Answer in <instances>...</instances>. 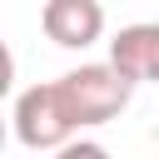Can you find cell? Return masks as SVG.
Listing matches in <instances>:
<instances>
[{
  "label": "cell",
  "instance_id": "1",
  "mask_svg": "<svg viewBox=\"0 0 159 159\" xmlns=\"http://www.w3.org/2000/svg\"><path fill=\"white\" fill-rule=\"evenodd\" d=\"M10 124H15V139L25 149H65L80 139V119L65 99V84L60 80H45V84H30L15 94V109H10Z\"/></svg>",
  "mask_w": 159,
  "mask_h": 159
},
{
  "label": "cell",
  "instance_id": "2",
  "mask_svg": "<svg viewBox=\"0 0 159 159\" xmlns=\"http://www.w3.org/2000/svg\"><path fill=\"white\" fill-rule=\"evenodd\" d=\"M60 84H65V99H70L80 129L109 124V119L134 99V80H124L109 60H104V65H80V70L60 75Z\"/></svg>",
  "mask_w": 159,
  "mask_h": 159
},
{
  "label": "cell",
  "instance_id": "3",
  "mask_svg": "<svg viewBox=\"0 0 159 159\" xmlns=\"http://www.w3.org/2000/svg\"><path fill=\"white\" fill-rule=\"evenodd\" d=\"M40 30L60 50H84L104 35V5L99 0H45L40 5Z\"/></svg>",
  "mask_w": 159,
  "mask_h": 159
},
{
  "label": "cell",
  "instance_id": "4",
  "mask_svg": "<svg viewBox=\"0 0 159 159\" xmlns=\"http://www.w3.org/2000/svg\"><path fill=\"white\" fill-rule=\"evenodd\" d=\"M109 65L124 75V80H154L159 84V20H144V25H124L114 40H109Z\"/></svg>",
  "mask_w": 159,
  "mask_h": 159
},
{
  "label": "cell",
  "instance_id": "5",
  "mask_svg": "<svg viewBox=\"0 0 159 159\" xmlns=\"http://www.w3.org/2000/svg\"><path fill=\"white\" fill-rule=\"evenodd\" d=\"M55 159H109V149H104L99 139H75V144H65Z\"/></svg>",
  "mask_w": 159,
  "mask_h": 159
}]
</instances>
